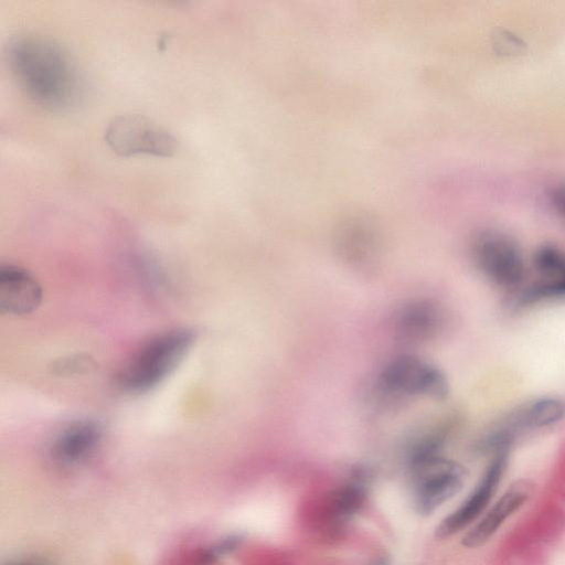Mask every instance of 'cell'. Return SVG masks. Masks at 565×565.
I'll use <instances>...</instances> for the list:
<instances>
[{"instance_id":"1","label":"cell","mask_w":565,"mask_h":565,"mask_svg":"<svg viewBox=\"0 0 565 565\" xmlns=\"http://www.w3.org/2000/svg\"><path fill=\"white\" fill-rule=\"evenodd\" d=\"M8 61L19 86L38 105L61 111L78 100V70L68 52L54 40L19 34L9 42Z\"/></svg>"},{"instance_id":"2","label":"cell","mask_w":565,"mask_h":565,"mask_svg":"<svg viewBox=\"0 0 565 565\" xmlns=\"http://www.w3.org/2000/svg\"><path fill=\"white\" fill-rule=\"evenodd\" d=\"M194 340L195 334L188 329H173L152 337L124 367L120 386L130 393L156 387L183 361Z\"/></svg>"},{"instance_id":"3","label":"cell","mask_w":565,"mask_h":565,"mask_svg":"<svg viewBox=\"0 0 565 565\" xmlns=\"http://www.w3.org/2000/svg\"><path fill=\"white\" fill-rule=\"evenodd\" d=\"M414 510L429 515L456 495L465 484L467 471L451 459L436 455L408 465Z\"/></svg>"},{"instance_id":"4","label":"cell","mask_w":565,"mask_h":565,"mask_svg":"<svg viewBox=\"0 0 565 565\" xmlns=\"http://www.w3.org/2000/svg\"><path fill=\"white\" fill-rule=\"evenodd\" d=\"M104 138L108 147L122 157H170L178 149V141L171 132L136 114L114 117L106 126Z\"/></svg>"},{"instance_id":"5","label":"cell","mask_w":565,"mask_h":565,"mask_svg":"<svg viewBox=\"0 0 565 565\" xmlns=\"http://www.w3.org/2000/svg\"><path fill=\"white\" fill-rule=\"evenodd\" d=\"M477 267L493 285L504 289L519 288L526 274L525 260L518 243L508 234L486 231L473 243Z\"/></svg>"},{"instance_id":"6","label":"cell","mask_w":565,"mask_h":565,"mask_svg":"<svg viewBox=\"0 0 565 565\" xmlns=\"http://www.w3.org/2000/svg\"><path fill=\"white\" fill-rule=\"evenodd\" d=\"M380 385L384 392L402 397L441 398L448 392L444 373L414 355H399L390 361L380 375Z\"/></svg>"},{"instance_id":"7","label":"cell","mask_w":565,"mask_h":565,"mask_svg":"<svg viewBox=\"0 0 565 565\" xmlns=\"http://www.w3.org/2000/svg\"><path fill=\"white\" fill-rule=\"evenodd\" d=\"M508 458V450L495 452L470 494L438 524L435 531L437 539H447L458 533L483 512L500 484Z\"/></svg>"},{"instance_id":"8","label":"cell","mask_w":565,"mask_h":565,"mask_svg":"<svg viewBox=\"0 0 565 565\" xmlns=\"http://www.w3.org/2000/svg\"><path fill=\"white\" fill-rule=\"evenodd\" d=\"M565 417V403L554 396L530 401L512 413L503 425L489 436L486 444L492 449L508 448L511 439L524 430L552 427Z\"/></svg>"},{"instance_id":"9","label":"cell","mask_w":565,"mask_h":565,"mask_svg":"<svg viewBox=\"0 0 565 565\" xmlns=\"http://www.w3.org/2000/svg\"><path fill=\"white\" fill-rule=\"evenodd\" d=\"M102 437L99 423L92 419L74 420L53 439L51 456L62 467L77 466L95 452Z\"/></svg>"},{"instance_id":"10","label":"cell","mask_w":565,"mask_h":565,"mask_svg":"<svg viewBox=\"0 0 565 565\" xmlns=\"http://www.w3.org/2000/svg\"><path fill=\"white\" fill-rule=\"evenodd\" d=\"M42 288L24 268L3 265L0 268V310L10 316L33 312L41 303Z\"/></svg>"},{"instance_id":"11","label":"cell","mask_w":565,"mask_h":565,"mask_svg":"<svg viewBox=\"0 0 565 565\" xmlns=\"http://www.w3.org/2000/svg\"><path fill=\"white\" fill-rule=\"evenodd\" d=\"M530 495V483L518 481L511 484L481 520L466 533L461 541L462 545L473 548L486 544L502 524L529 500Z\"/></svg>"},{"instance_id":"12","label":"cell","mask_w":565,"mask_h":565,"mask_svg":"<svg viewBox=\"0 0 565 565\" xmlns=\"http://www.w3.org/2000/svg\"><path fill=\"white\" fill-rule=\"evenodd\" d=\"M557 299H565V250L559 247L544 255L536 271V280L516 295V306L527 307Z\"/></svg>"},{"instance_id":"13","label":"cell","mask_w":565,"mask_h":565,"mask_svg":"<svg viewBox=\"0 0 565 565\" xmlns=\"http://www.w3.org/2000/svg\"><path fill=\"white\" fill-rule=\"evenodd\" d=\"M371 475L363 469H356L349 479L334 489L327 499V512L335 524H342L353 519L364 507Z\"/></svg>"},{"instance_id":"14","label":"cell","mask_w":565,"mask_h":565,"mask_svg":"<svg viewBox=\"0 0 565 565\" xmlns=\"http://www.w3.org/2000/svg\"><path fill=\"white\" fill-rule=\"evenodd\" d=\"M241 541H242V537L238 535H232V536L224 539L223 541L218 542L217 544L205 550V552L203 554L204 561L210 563L225 554L233 552L241 544Z\"/></svg>"},{"instance_id":"15","label":"cell","mask_w":565,"mask_h":565,"mask_svg":"<svg viewBox=\"0 0 565 565\" xmlns=\"http://www.w3.org/2000/svg\"><path fill=\"white\" fill-rule=\"evenodd\" d=\"M94 364L90 360L81 356L66 358L55 366L58 373L74 374L87 371Z\"/></svg>"},{"instance_id":"16","label":"cell","mask_w":565,"mask_h":565,"mask_svg":"<svg viewBox=\"0 0 565 565\" xmlns=\"http://www.w3.org/2000/svg\"><path fill=\"white\" fill-rule=\"evenodd\" d=\"M550 202L554 211L565 220V181L555 185L550 193Z\"/></svg>"},{"instance_id":"17","label":"cell","mask_w":565,"mask_h":565,"mask_svg":"<svg viewBox=\"0 0 565 565\" xmlns=\"http://www.w3.org/2000/svg\"><path fill=\"white\" fill-rule=\"evenodd\" d=\"M4 565H53L52 563L42 558H23L9 562Z\"/></svg>"},{"instance_id":"18","label":"cell","mask_w":565,"mask_h":565,"mask_svg":"<svg viewBox=\"0 0 565 565\" xmlns=\"http://www.w3.org/2000/svg\"><path fill=\"white\" fill-rule=\"evenodd\" d=\"M372 565H390V563L386 557H381L376 559Z\"/></svg>"}]
</instances>
